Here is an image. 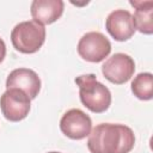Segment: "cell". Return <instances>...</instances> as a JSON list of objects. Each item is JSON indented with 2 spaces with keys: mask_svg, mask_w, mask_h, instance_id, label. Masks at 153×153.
Instances as JSON below:
<instances>
[{
  "mask_svg": "<svg viewBox=\"0 0 153 153\" xmlns=\"http://www.w3.org/2000/svg\"><path fill=\"white\" fill-rule=\"evenodd\" d=\"M135 145L131 128L120 123H99L88 134L91 153H129Z\"/></svg>",
  "mask_w": 153,
  "mask_h": 153,
  "instance_id": "1",
  "label": "cell"
},
{
  "mask_svg": "<svg viewBox=\"0 0 153 153\" xmlns=\"http://www.w3.org/2000/svg\"><path fill=\"white\" fill-rule=\"evenodd\" d=\"M75 84L79 86V97L84 106L96 114H102L111 105L110 90L99 82L94 74H84L75 78Z\"/></svg>",
  "mask_w": 153,
  "mask_h": 153,
  "instance_id": "2",
  "label": "cell"
},
{
  "mask_svg": "<svg viewBox=\"0 0 153 153\" xmlns=\"http://www.w3.org/2000/svg\"><path fill=\"white\" fill-rule=\"evenodd\" d=\"M14 49L23 54H33L41 49L45 41V27L33 20L17 24L11 32Z\"/></svg>",
  "mask_w": 153,
  "mask_h": 153,
  "instance_id": "3",
  "label": "cell"
},
{
  "mask_svg": "<svg viewBox=\"0 0 153 153\" xmlns=\"http://www.w3.org/2000/svg\"><path fill=\"white\" fill-rule=\"evenodd\" d=\"M76 49L81 59L98 63L109 56L111 51V43L102 32L90 31L79 39Z\"/></svg>",
  "mask_w": 153,
  "mask_h": 153,
  "instance_id": "4",
  "label": "cell"
},
{
  "mask_svg": "<svg viewBox=\"0 0 153 153\" xmlns=\"http://www.w3.org/2000/svg\"><path fill=\"white\" fill-rule=\"evenodd\" d=\"M1 112L6 120L19 122L24 120L31 109V99L18 88H7L0 97Z\"/></svg>",
  "mask_w": 153,
  "mask_h": 153,
  "instance_id": "5",
  "label": "cell"
},
{
  "mask_svg": "<svg viewBox=\"0 0 153 153\" xmlns=\"http://www.w3.org/2000/svg\"><path fill=\"white\" fill-rule=\"evenodd\" d=\"M134 72L135 62L129 55L124 53L114 54L102 66V73L104 78L116 85H122L129 81Z\"/></svg>",
  "mask_w": 153,
  "mask_h": 153,
  "instance_id": "6",
  "label": "cell"
},
{
  "mask_svg": "<svg viewBox=\"0 0 153 153\" xmlns=\"http://www.w3.org/2000/svg\"><path fill=\"white\" fill-rule=\"evenodd\" d=\"M61 131L72 140H81L88 136L92 130V121L87 114L80 109L66 111L60 120Z\"/></svg>",
  "mask_w": 153,
  "mask_h": 153,
  "instance_id": "7",
  "label": "cell"
},
{
  "mask_svg": "<svg viewBox=\"0 0 153 153\" xmlns=\"http://www.w3.org/2000/svg\"><path fill=\"white\" fill-rule=\"evenodd\" d=\"M105 29L112 38L124 42L135 33L133 14L127 10H115L105 19Z\"/></svg>",
  "mask_w": 153,
  "mask_h": 153,
  "instance_id": "8",
  "label": "cell"
},
{
  "mask_svg": "<svg viewBox=\"0 0 153 153\" xmlns=\"http://www.w3.org/2000/svg\"><path fill=\"white\" fill-rule=\"evenodd\" d=\"M6 88H18L25 92L30 99H35L41 91V79L30 68H17L8 74Z\"/></svg>",
  "mask_w": 153,
  "mask_h": 153,
  "instance_id": "9",
  "label": "cell"
},
{
  "mask_svg": "<svg viewBox=\"0 0 153 153\" xmlns=\"http://www.w3.org/2000/svg\"><path fill=\"white\" fill-rule=\"evenodd\" d=\"M62 0H33L31 4V16L33 22L48 25L56 22L63 13Z\"/></svg>",
  "mask_w": 153,
  "mask_h": 153,
  "instance_id": "10",
  "label": "cell"
},
{
  "mask_svg": "<svg viewBox=\"0 0 153 153\" xmlns=\"http://www.w3.org/2000/svg\"><path fill=\"white\" fill-rule=\"evenodd\" d=\"M130 5L135 8L133 16L135 29L141 33L152 35L153 33V1H130Z\"/></svg>",
  "mask_w": 153,
  "mask_h": 153,
  "instance_id": "11",
  "label": "cell"
},
{
  "mask_svg": "<svg viewBox=\"0 0 153 153\" xmlns=\"http://www.w3.org/2000/svg\"><path fill=\"white\" fill-rule=\"evenodd\" d=\"M131 92L141 100L153 98V75L149 72L139 73L131 81Z\"/></svg>",
  "mask_w": 153,
  "mask_h": 153,
  "instance_id": "12",
  "label": "cell"
},
{
  "mask_svg": "<svg viewBox=\"0 0 153 153\" xmlns=\"http://www.w3.org/2000/svg\"><path fill=\"white\" fill-rule=\"evenodd\" d=\"M5 56H6V44H5L4 39L0 38V63L4 61Z\"/></svg>",
  "mask_w": 153,
  "mask_h": 153,
  "instance_id": "13",
  "label": "cell"
},
{
  "mask_svg": "<svg viewBox=\"0 0 153 153\" xmlns=\"http://www.w3.org/2000/svg\"><path fill=\"white\" fill-rule=\"evenodd\" d=\"M48 153H61V152H55V151H53V152H48Z\"/></svg>",
  "mask_w": 153,
  "mask_h": 153,
  "instance_id": "14",
  "label": "cell"
}]
</instances>
